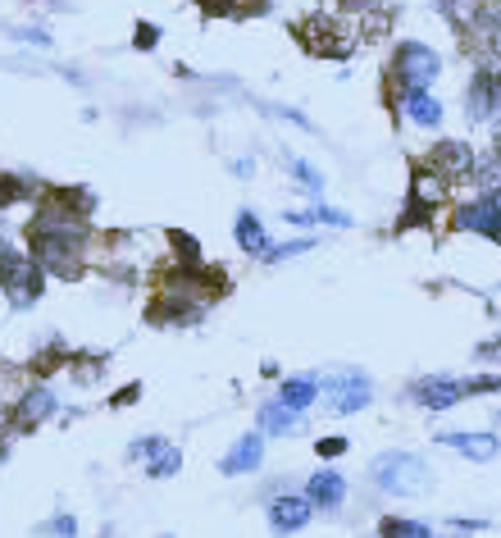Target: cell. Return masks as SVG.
Segmentation results:
<instances>
[{"mask_svg": "<svg viewBox=\"0 0 501 538\" xmlns=\"http://www.w3.org/2000/svg\"><path fill=\"white\" fill-rule=\"evenodd\" d=\"M10 37H14V42H28V46H42V51H51V42H55L46 28H14Z\"/></svg>", "mask_w": 501, "mask_h": 538, "instance_id": "cell-38", "label": "cell"}, {"mask_svg": "<svg viewBox=\"0 0 501 538\" xmlns=\"http://www.w3.org/2000/svg\"><path fill=\"white\" fill-rule=\"evenodd\" d=\"M397 92H401V87H397ZM401 119H410V124L424 128V133H438L442 119H447V110H442V101H438L433 92H401Z\"/></svg>", "mask_w": 501, "mask_h": 538, "instance_id": "cell-16", "label": "cell"}, {"mask_svg": "<svg viewBox=\"0 0 501 538\" xmlns=\"http://www.w3.org/2000/svg\"><path fill=\"white\" fill-rule=\"evenodd\" d=\"M497 101H501V64H497Z\"/></svg>", "mask_w": 501, "mask_h": 538, "instance_id": "cell-46", "label": "cell"}, {"mask_svg": "<svg viewBox=\"0 0 501 538\" xmlns=\"http://www.w3.org/2000/svg\"><path fill=\"white\" fill-rule=\"evenodd\" d=\"M333 5L342 10V14H352V19H360V14H369V10H378L383 0H333Z\"/></svg>", "mask_w": 501, "mask_h": 538, "instance_id": "cell-40", "label": "cell"}, {"mask_svg": "<svg viewBox=\"0 0 501 538\" xmlns=\"http://www.w3.org/2000/svg\"><path fill=\"white\" fill-rule=\"evenodd\" d=\"M255 429H260L264 438H292V434H305V415L287 411L283 402H260Z\"/></svg>", "mask_w": 501, "mask_h": 538, "instance_id": "cell-17", "label": "cell"}, {"mask_svg": "<svg viewBox=\"0 0 501 538\" xmlns=\"http://www.w3.org/2000/svg\"><path fill=\"white\" fill-rule=\"evenodd\" d=\"M474 361H483V365H501V333H492V338L479 342V347H474Z\"/></svg>", "mask_w": 501, "mask_h": 538, "instance_id": "cell-39", "label": "cell"}, {"mask_svg": "<svg viewBox=\"0 0 501 538\" xmlns=\"http://www.w3.org/2000/svg\"><path fill=\"white\" fill-rule=\"evenodd\" d=\"M42 187H36L28 174H0V210H14V206H36Z\"/></svg>", "mask_w": 501, "mask_h": 538, "instance_id": "cell-23", "label": "cell"}, {"mask_svg": "<svg viewBox=\"0 0 501 538\" xmlns=\"http://www.w3.org/2000/svg\"><path fill=\"white\" fill-rule=\"evenodd\" d=\"M264 520H269V529H274L279 538H287V534H301L305 525L315 520V507H311V497H305V493L283 488V493H274L264 502Z\"/></svg>", "mask_w": 501, "mask_h": 538, "instance_id": "cell-10", "label": "cell"}, {"mask_svg": "<svg viewBox=\"0 0 501 538\" xmlns=\"http://www.w3.org/2000/svg\"><path fill=\"white\" fill-rule=\"evenodd\" d=\"M497 114H501V101H497V69L474 64L470 83H465V119H470V124H492Z\"/></svg>", "mask_w": 501, "mask_h": 538, "instance_id": "cell-12", "label": "cell"}, {"mask_svg": "<svg viewBox=\"0 0 501 538\" xmlns=\"http://www.w3.org/2000/svg\"><path fill=\"white\" fill-rule=\"evenodd\" d=\"M442 78V55L429 42H397L388 55V83L401 92H433Z\"/></svg>", "mask_w": 501, "mask_h": 538, "instance_id": "cell-3", "label": "cell"}, {"mask_svg": "<svg viewBox=\"0 0 501 538\" xmlns=\"http://www.w3.org/2000/svg\"><path fill=\"white\" fill-rule=\"evenodd\" d=\"M410 197L415 201H424L429 210H442L447 201H451V183L447 178H438L424 160H410Z\"/></svg>", "mask_w": 501, "mask_h": 538, "instance_id": "cell-18", "label": "cell"}, {"mask_svg": "<svg viewBox=\"0 0 501 538\" xmlns=\"http://www.w3.org/2000/svg\"><path fill=\"white\" fill-rule=\"evenodd\" d=\"M451 228L456 233H474L501 247V192H474L470 201H460L451 210Z\"/></svg>", "mask_w": 501, "mask_h": 538, "instance_id": "cell-6", "label": "cell"}, {"mask_svg": "<svg viewBox=\"0 0 501 538\" xmlns=\"http://www.w3.org/2000/svg\"><path fill=\"white\" fill-rule=\"evenodd\" d=\"M42 534H51V538H78V520L60 511L55 520H46V525H42Z\"/></svg>", "mask_w": 501, "mask_h": 538, "instance_id": "cell-37", "label": "cell"}, {"mask_svg": "<svg viewBox=\"0 0 501 538\" xmlns=\"http://www.w3.org/2000/svg\"><path fill=\"white\" fill-rule=\"evenodd\" d=\"M169 247H174V265H206L201 242L191 238V233H182V228H174V233H169Z\"/></svg>", "mask_w": 501, "mask_h": 538, "instance_id": "cell-29", "label": "cell"}, {"mask_svg": "<svg viewBox=\"0 0 501 538\" xmlns=\"http://www.w3.org/2000/svg\"><path fill=\"white\" fill-rule=\"evenodd\" d=\"M0 292H5L10 311H32V306L46 297V269L28 251L10 247L5 256H0Z\"/></svg>", "mask_w": 501, "mask_h": 538, "instance_id": "cell-4", "label": "cell"}, {"mask_svg": "<svg viewBox=\"0 0 501 538\" xmlns=\"http://www.w3.org/2000/svg\"><path fill=\"white\" fill-rule=\"evenodd\" d=\"M178 470H182V452H178L174 443H165L156 456L146 461V475H150V479H174Z\"/></svg>", "mask_w": 501, "mask_h": 538, "instance_id": "cell-27", "label": "cell"}, {"mask_svg": "<svg viewBox=\"0 0 501 538\" xmlns=\"http://www.w3.org/2000/svg\"><path fill=\"white\" fill-rule=\"evenodd\" d=\"M210 306L191 301V297H169V292H156L146 306V324H160V329H191L206 320Z\"/></svg>", "mask_w": 501, "mask_h": 538, "instance_id": "cell-11", "label": "cell"}, {"mask_svg": "<svg viewBox=\"0 0 501 538\" xmlns=\"http://www.w3.org/2000/svg\"><path fill=\"white\" fill-rule=\"evenodd\" d=\"M301 493L311 497V507H315V511L333 516V511H342V507H346V493H352V484H346L337 470H315L311 479L301 484Z\"/></svg>", "mask_w": 501, "mask_h": 538, "instance_id": "cell-14", "label": "cell"}, {"mask_svg": "<svg viewBox=\"0 0 501 538\" xmlns=\"http://www.w3.org/2000/svg\"><path fill=\"white\" fill-rule=\"evenodd\" d=\"M105 370H109V356H105V352H73L64 374L78 383V388H92V383L105 379Z\"/></svg>", "mask_w": 501, "mask_h": 538, "instance_id": "cell-22", "label": "cell"}, {"mask_svg": "<svg viewBox=\"0 0 501 538\" xmlns=\"http://www.w3.org/2000/svg\"><path fill=\"white\" fill-rule=\"evenodd\" d=\"M433 215H438V210H429L424 201L406 197V206H401V215H397V224H392V233H410V228H429V224H433Z\"/></svg>", "mask_w": 501, "mask_h": 538, "instance_id": "cell-26", "label": "cell"}, {"mask_svg": "<svg viewBox=\"0 0 501 538\" xmlns=\"http://www.w3.org/2000/svg\"><path fill=\"white\" fill-rule=\"evenodd\" d=\"M492 156L501 160V114H497V119H492Z\"/></svg>", "mask_w": 501, "mask_h": 538, "instance_id": "cell-45", "label": "cell"}, {"mask_svg": "<svg viewBox=\"0 0 501 538\" xmlns=\"http://www.w3.org/2000/svg\"><path fill=\"white\" fill-rule=\"evenodd\" d=\"M233 238H238V247L246 251V256H255V260H264L269 256V228H264V219L255 215V210H242L238 215V224H233Z\"/></svg>", "mask_w": 501, "mask_h": 538, "instance_id": "cell-21", "label": "cell"}, {"mask_svg": "<svg viewBox=\"0 0 501 538\" xmlns=\"http://www.w3.org/2000/svg\"><path fill=\"white\" fill-rule=\"evenodd\" d=\"M133 46H137V51H156V46H160V23L137 19V28H133Z\"/></svg>", "mask_w": 501, "mask_h": 538, "instance_id": "cell-34", "label": "cell"}, {"mask_svg": "<svg viewBox=\"0 0 501 538\" xmlns=\"http://www.w3.org/2000/svg\"><path fill=\"white\" fill-rule=\"evenodd\" d=\"M283 219H287L292 228H311V210H283Z\"/></svg>", "mask_w": 501, "mask_h": 538, "instance_id": "cell-44", "label": "cell"}, {"mask_svg": "<svg viewBox=\"0 0 501 538\" xmlns=\"http://www.w3.org/2000/svg\"><path fill=\"white\" fill-rule=\"evenodd\" d=\"M315 224H324V228H352V215L337 210V206L315 201V206H311V228H315Z\"/></svg>", "mask_w": 501, "mask_h": 538, "instance_id": "cell-30", "label": "cell"}, {"mask_svg": "<svg viewBox=\"0 0 501 538\" xmlns=\"http://www.w3.org/2000/svg\"><path fill=\"white\" fill-rule=\"evenodd\" d=\"M406 402L419 406V411H429V415H442V411L465 402V379H456V374H419V379L406 383Z\"/></svg>", "mask_w": 501, "mask_h": 538, "instance_id": "cell-8", "label": "cell"}, {"mask_svg": "<svg viewBox=\"0 0 501 538\" xmlns=\"http://www.w3.org/2000/svg\"><path fill=\"white\" fill-rule=\"evenodd\" d=\"M356 23H360V37H383V32L392 28V14H388V5H378V10L360 14Z\"/></svg>", "mask_w": 501, "mask_h": 538, "instance_id": "cell-31", "label": "cell"}, {"mask_svg": "<svg viewBox=\"0 0 501 538\" xmlns=\"http://www.w3.org/2000/svg\"><path fill=\"white\" fill-rule=\"evenodd\" d=\"M378 538H438V529L424 525V520H410V516H383Z\"/></svg>", "mask_w": 501, "mask_h": 538, "instance_id": "cell-24", "label": "cell"}, {"mask_svg": "<svg viewBox=\"0 0 501 538\" xmlns=\"http://www.w3.org/2000/svg\"><path fill=\"white\" fill-rule=\"evenodd\" d=\"M165 443H169L165 434H146V438H133V443H128V461H141V466H146V461L156 456Z\"/></svg>", "mask_w": 501, "mask_h": 538, "instance_id": "cell-32", "label": "cell"}, {"mask_svg": "<svg viewBox=\"0 0 501 538\" xmlns=\"http://www.w3.org/2000/svg\"><path fill=\"white\" fill-rule=\"evenodd\" d=\"M260 466H264V434H260V429H255V434H242L233 447L219 456V475H228V479L255 475Z\"/></svg>", "mask_w": 501, "mask_h": 538, "instance_id": "cell-15", "label": "cell"}, {"mask_svg": "<svg viewBox=\"0 0 501 538\" xmlns=\"http://www.w3.org/2000/svg\"><path fill=\"white\" fill-rule=\"evenodd\" d=\"M269 110H274V114H279V119H287V124H296V128H305V133H315V124H311V119H305V114H301V110H292V105H269Z\"/></svg>", "mask_w": 501, "mask_h": 538, "instance_id": "cell-42", "label": "cell"}, {"mask_svg": "<svg viewBox=\"0 0 501 538\" xmlns=\"http://www.w3.org/2000/svg\"><path fill=\"white\" fill-rule=\"evenodd\" d=\"M433 443L460 452L465 461H479V466H488V461L501 456V438L488 434V429H442V434H433Z\"/></svg>", "mask_w": 501, "mask_h": 538, "instance_id": "cell-13", "label": "cell"}, {"mask_svg": "<svg viewBox=\"0 0 501 538\" xmlns=\"http://www.w3.org/2000/svg\"><path fill=\"white\" fill-rule=\"evenodd\" d=\"M369 484L383 497H419V493L433 488V466L419 452L392 447V452H378L369 461Z\"/></svg>", "mask_w": 501, "mask_h": 538, "instance_id": "cell-1", "label": "cell"}, {"mask_svg": "<svg viewBox=\"0 0 501 538\" xmlns=\"http://www.w3.org/2000/svg\"><path fill=\"white\" fill-rule=\"evenodd\" d=\"M346 452H352V438H342V434L315 438V456H319V461H337V456H346Z\"/></svg>", "mask_w": 501, "mask_h": 538, "instance_id": "cell-33", "label": "cell"}, {"mask_svg": "<svg viewBox=\"0 0 501 538\" xmlns=\"http://www.w3.org/2000/svg\"><path fill=\"white\" fill-rule=\"evenodd\" d=\"M69 347H64V338H51V342H42L32 356H28V374L36 379V383H46V379H55L60 370H69Z\"/></svg>", "mask_w": 501, "mask_h": 538, "instance_id": "cell-20", "label": "cell"}, {"mask_svg": "<svg viewBox=\"0 0 501 538\" xmlns=\"http://www.w3.org/2000/svg\"><path fill=\"white\" fill-rule=\"evenodd\" d=\"M479 393H501V374H470L465 397H479Z\"/></svg>", "mask_w": 501, "mask_h": 538, "instance_id": "cell-36", "label": "cell"}, {"mask_svg": "<svg viewBox=\"0 0 501 538\" xmlns=\"http://www.w3.org/2000/svg\"><path fill=\"white\" fill-rule=\"evenodd\" d=\"M160 538H174V534H160Z\"/></svg>", "mask_w": 501, "mask_h": 538, "instance_id": "cell-47", "label": "cell"}, {"mask_svg": "<svg viewBox=\"0 0 501 538\" xmlns=\"http://www.w3.org/2000/svg\"><path fill=\"white\" fill-rule=\"evenodd\" d=\"M137 402H141V383H124V388L109 397V406H114V411H119V406H137Z\"/></svg>", "mask_w": 501, "mask_h": 538, "instance_id": "cell-41", "label": "cell"}, {"mask_svg": "<svg viewBox=\"0 0 501 538\" xmlns=\"http://www.w3.org/2000/svg\"><path fill=\"white\" fill-rule=\"evenodd\" d=\"M424 165H429L438 178H447L451 187H460V183H474V165H479V156H474V146L465 142V137H438L429 151L419 156Z\"/></svg>", "mask_w": 501, "mask_h": 538, "instance_id": "cell-7", "label": "cell"}, {"mask_svg": "<svg viewBox=\"0 0 501 538\" xmlns=\"http://www.w3.org/2000/svg\"><path fill=\"white\" fill-rule=\"evenodd\" d=\"M319 397H324V406L333 415H356V411H369L374 383L356 365H337V370H324L319 374Z\"/></svg>", "mask_w": 501, "mask_h": 538, "instance_id": "cell-5", "label": "cell"}, {"mask_svg": "<svg viewBox=\"0 0 501 538\" xmlns=\"http://www.w3.org/2000/svg\"><path fill=\"white\" fill-rule=\"evenodd\" d=\"M497 192H501V187H497Z\"/></svg>", "mask_w": 501, "mask_h": 538, "instance_id": "cell-48", "label": "cell"}, {"mask_svg": "<svg viewBox=\"0 0 501 538\" xmlns=\"http://www.w3.org/2000/svg\"><path fill=\"white\" fill-rule=\"evenodd\" d=\"M315 247H319V238H311V233H301V238H287V242H274V247H269V256H264V265H283V260H296V256L315 251Z\"/></svg>", "mask_w": 501, "mask_h": 538, "instance_id": "cell-28", "label": "cell"}, {"mask_svg": "<svg viewBox=\"0 0 501 538\" xmlns=\"http://www.w3.org/2000/svg\"><path fill=\"white\" fill-rule=\"evenodd\" d=\"M201 19H238V0H197Z\"/></svg>", "mask_w": 501, "mask_h": 538, "instance_id": "cell-35", "label": "cell"}, {"mask_svg": "<svg viewBox=\"0 0 501 538\" xmlns=\"http://www.w3.org/2000/svg\"><path fill=\"white\" fill-rule=\"evenodd\" d=\"M228 174H233V178H251V174H255V160H251V156H238L233 165H228Z\"/></svg>", "mask_w": 501, "mask_h": 538, "instance_id": "cell-43", "label": "cell"}, {"mask_svg": "<svg viewBox=\"0 0 501 538\" xmlns=\"http://www.w3.org/2000/svg\"><path fill=\"white\" fill-rule=\"evenodd\" d=\"M287 174H292L305 192H311L315 201H324V183H328V178H324V169H315L311 160H301V156H287Z\"/></svg>", "mask_w": 501, "mask_h": 538, "instance_id": "cell-25", "label": "cell"}, {"mask_svg": "<svg viewBox=\"0 0 501 538\" xmlns=\"http://www.w3.org/2000/svg\"><path fill=\"white\" fill-rule=\"evenodd\" d=\"M60 415V397L51 393V383H32V388H23L10 406V429L14 434H32V429H42L46 420Z\"/></svg>", "mask_w": 501, "mask_h": 538, "instance_id": "cell-9", "label": "cell"}, {"mask_svg": "<svg viewBox=\"0 0 501 538\" xmlns=\"http://www.w3.org/2000/svg\"><path fill=\"white\" fill-rule=\"evenodd\" d=\"M274 402H283L287 411L305 415V411L319 402V374H287V379L279 383V397H274Z\"/></svg>", "mask_w": 501, "mask_h": 538, "instance_id": "cell-19", "label": "cell"}, {"mask_svg": "<svg viewBox=\"0 0 501 538\" xmlns=\"http://www.w3.org/2000/svg\"><path fill=\"white\" fill-rule=\"evenodd\" d=\"M292 37H296V46H301L305 55H315V60H337V64H346V60L356 55V46H360V37L346 28L337 14H324V10L296 19V23H292Z\"/></svg>", "mask_w": 501, "mask_h": 538, "instance_id": "cell-2", "label": "cell"}]
</instances>
